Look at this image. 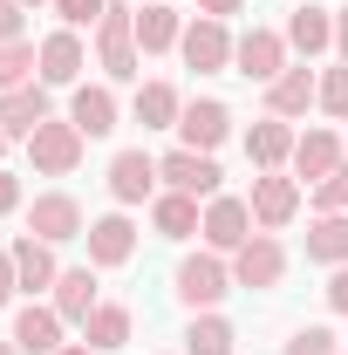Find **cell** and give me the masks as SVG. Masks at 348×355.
<instances>
[{
  "label": "cell",
  "instance_id": "cell-10",
  "mask_svg": "<svg viewBox=\"0 0 348 355\" xmlns=\"http://www.w3.org/2000/svg\"><path fill=\"white\" fill-rule=\"evenodd\" d=\"M246 225H253V205H246V198H212V205H205V225H198V232L212 239V253H239V246L253 239Z\"/></svg>",
  "mask_w": 348,
  "mask_h": 355
},
{
  "label": "cell",
  "instance_id": "cell-8",
  "mask_svg": "<svg viewBox=\"0 0 348 355\" xmlns=\"http://www.w3.org/2000/svg\"><path fill=\"white\" fill-rule=\"evenodd\" d=\"M42 123H48V83L0 89V130H7V137H35Z\"/></svg>",
  "mask_w": 348,
  "mask_h": 355
},
{
  "label": "cell",
  "instance_id": "cell-41",
  "mask_svg": "<svg viewBox=\"0 0 348 355\" xmlns=\"http://www.w3.org/2000/svg\"><path fill=\"white\" fill-rule=\"evenodd\" d=\"M55 355H96V349H89V342H76V349H55Z\"/></svg>",
  "mask_w": 348,
  "mask_h": 355
},
{
  "label": "cell",
  "instance_id": "cell-20",
  "mask_svg": "<svg viewBox=\"0 0 348 355\" xmlns=\"http://www.w3.org/2000/svg\"><path fill=\"white\" fill-rule=\"evenodd\" d=\"M307 260L348 266V212H321V219L307 225Z\"/></svg>",
  "mask_w": 348,
  "mask_h": 355
},
{
  "label": "cell",
  "instance_id": "cell-19",
  "mask_svg": "<svg viewBox=\"0 0 348 355\" xmlns=\"http://www.w3.org/2000/svg\"><path fill=\"white\" fill-rule=\"evenodd\" d=\"M335 164H342V137H335V130H307V137H294V171H301V178H314V184H321Z\"/></svg>",
  "mask_w": 348,
  "mask_h": 355
},
{
  "label": "cell",
  "instance_id": "cell-42",
  "mask_svg": "<svg viewBox=\"0 0 348 355\" xmlns=\"http://www.w3.org/2000/svg\"><path fill=\"white\" fill-rule=\"evenodd\" d=\"M0 355H14V342H0Z\"/></svg>",
  "mask_w": 348,
  "mask_h": 355
},
{
  "label": "cell",
  "instance_id": "cell-9",
  "mask_svg": "<svg viewBox=\"0 0 348 355\" xmlns=\"http://www.w3.org/2000/svg\"><path fill=\"white\" fill-rule=\"evenodd\" d=\"M157 191V157L150 150H116V164H110V198L116 205H143Z\"/></svg>",
  "mask_w": 348,
  "mask_h": 355
},
{
  "label": "cell",
  "instance_id": "cell-35",
  "mask_svg": "<svg viewBox=\"0 0 348 355\" xmlns=\"http://www.w3.org/2000/svg\"><path fill=\"white\" fill-rule=\"evenodd\" d=\"M0 42H21V0H0Z\"/></svg>",
  "mask_w": 348,
  "mask_h": 355
},
{
  "label": "cell",
  "instance_id": "cell-36",
  "mask_svg": "<svg viewBox=\"0 0 348 355\" xmlns=\"http://www.w3.org/2000/svg\"><path fill=\"white\" fill-rule=\"evenodd\" d=\"M328 308L348 314V266H335V280H328Z\"/></svg>",
  "mask_w": 348,
  "mask_h": 355
},
{
  "label": "cell",
  "instance_id": "cell-16",
  "mask_svg": "<svg viewBox=\"0 0 348 355\" xmlns=\"http://www.w3.org/2000/svg\"><path fill=\"white\" fill-rule=\"evenodd\" d=\"M7 342H14V349H28V355H55V349H62V314L28 301V308L14 314V335H7Z\"/></svg>",
  "mask_w": 348,
  "mask_h": 355
},
{
  "label": "cell",
  "instance_id": "cell-45",
  "mask_svg": "<svg viewBox=\"0 0 348 355\" xmlns=\"http://www.w3.org/2000/svg\"><path fill=\"white\" fill-rule=\"evenodd\" d=\"M143 7H150V0H143Z\"/></svg>",
  "mask_w": 348,
  "mask_h": 355
},
{
  "label": "cell",
  "instance_id": "cell-23",
  "mask_svg": "<svg viewBox=\"0 0 348 355\" xmlns=\"http://www.w3.org/2000/svg\"><path fill=\"white\" fill-rule=\"evenodd\" d=\"M55 314H62V321H89V314H96V273H89V266H69V273L55 280Z\"/></svg>",
  "mask_w": 348,
  "mask_h": 355
},
{
  "label": "cell",
  "instance_id": "cell-40",
  "mask_svg": "<svg viewBox=\"0 0 348 355\" xmlns=\"http://www.w3.org/2000/svg\"><path fill=\"white\" fill-rule=\"evenodd\" d=\"M335 48H342V62H348V7H335Z\"/></svg>",
  "mask_w": 348,
  "mask_h": 355
},
{
  "label": "cell",
  "instance_id": "cell-2",
  "mask_svg": "<svg viewBox=\"0 0 348 355\" xmlns=\"http://www.w3.org/2000/svg\"><path fill=\"white\" fill-rule=\"evenodd\" d=\"M225 287H232V273L218 266V253H191V260L177 266V301L191 314H212L225 301Z\"/></svg>",
  "mask_w": 348,
  "mask_h": 355
},
{
  "label": "cell",
  "instance_id": "cell-12",
  "mask_svg": "<svg viewBox=\"0 0 348 355\" xmlns=\"http://www.w3.org/2000/svg\"><path fill=\"white\" fill-rule=\"evenodd\" d=\"M82 239H89V266H123V260L137 253V225L123 219V212H110V219H96V225L82 232Z\"/></svg>",
  "mask_w": 348,
  "mask_h": 355
},
{
  "label": "cell",
  "instance_id": "cell-27",
  "mask_svg": "<svg viewBox=\"0 0 348 355\" xmlns=\"http://www.w3.org/2000/svg\"><path fill=\"white\" fill-rule=\"evenodd\" d=\"M150 219H157V232H164V239H191V232H198V198H191V191H164V198H157V205H150Z\"/></svg>",
  "mask_w": 348,
  "mask_h": 355
},
{
  "label": "cell",
  "instance_id": "cell-6",
  "mask_svg": "<svg viewBox=\"0 0 348 355\" xmlns=\"http://www.w3.org/2000/svg\"><path fill=\"white\" fill-rule=\"evenodd\" d=\"M28 232L55 246V239H82L89 225H82V205H76L69 191H42V198H35V212H28Z\"/></svg>",
  "mask_w": 348,
  "mask_h": 355
},
{
  "label": "cell",
  "instance_id": "cell-29",
  "mask_svg": "<svg viewBox=\"0 0 348 355\" xmlns=\"http://www.w3.org/2000/svg\"><path fill=\"white\" fill-rule=\"evenodd\" d=\"M232 321L225 314H191V328H184V355H232Z\"/></svg>",
  "mask_w": 348,
  "mask_h": 355
},
{
  "label": "cell",
  "instance_id": "cell-39",
  "mask_svg": "<svg viewBox=\"0 0 348 355\" xmlns=\"http://www.w3.org/2000/svg\"><path fill=\"white\" fill-rule=\"evenodd\" d=\"M198 7H205V14H212V21H225V14H239V7H246V0H198Z\"/></svg>",
  "mask_w": 348,
  "mask_h": 355
},
{
  "label": "cell",
  "instance_id": "cell-44",
  "mask_svg": "<svg viewBox=\"0 0 348 355\" xmlns=\"http://www.w3.org/2000/svg\"><path fill=\"white\" fill-rule=\"evenodd\" d=\"M0 150H7V130H0Z\"/></svg>",
  "mask_w": 348,
  "mask_h": 355
},
{
  "label": "cell",
  "instance_id": "cell-17",
  "mask_svg": "<svg viewBox=\"0 0 348 355\" xmlns=\"http://www.w3.org/2000/svg\"><path fill=\"white\" fill-rule=\"evenodd\" d=\"M69 123H76L82 137H110V130H116V96H110L103 83L76 89V103H69Z\"/></svg>",
  "mask_w": 348,
  "mask_h": 355
},
{
  "label": "cell",
  "instance_id": "cell-30",
  "mask_svg": "<svg viewBox=\"0 0 348 355\" xmlns=\"http://www.w3.org/2000/svg\"><path fill=\"white\" fill-rule=\"evenodd\" d=\"M35 69H42V48L35 42H0V89L35 83Z\"/></svg>",
  "mask_w": 348,
  "mask_h": 355
},
{
  "label": "cell",
  "instance_id": "cell-3",
  "mask_svg": "<svg viewBox=\"0 0 348 355\" xmlns=\"http://www.w3.org/2000/svg\"><path fill=\"white\" fill-rule=\"evenodd\" d=\"M28 157H35V171H48V178L76 171V164H82V130H76V123H55V116H48L42 130L28 137Z\"/></svg>",
  "mask_w": 348,
  "mask_h": 355
},
{
  "label": "cell",
  "instance_id": "cell-11",
  "mask_svg": "<svg viewBox=\"0 0 348 355\" xmlns=\"http://www.w3.org/2000/svg\"><path fill=\"white\" fill-rule=\"evenodd\" d=\"M225 130H232V110H225V103H184V116H177L184 150H218Z\"/></svg>",
  "mask_w": 348,
  "mask_h": 355
},
{
  "label": "cell",
  "instance_id": "cell-5",
  "mask_svg": "<svg viewBox=\"0 0 348 355\" xmlns=\"http://www.w3.org/2000/svg\"><path fill=\"white\" fill-rule=\"evenodd\" d=\"M232 62H239V76H253V83H273V76L287 69V35H273V28H253V35H239V42H232Z\"/></svg>",
  "mask_w": 348,
  "mask_h": 355
},
{
  "label": "cell",
  "instance_id": "cell-31",
  "mask_svg": "<svg viewBox=\"0 0 348 355\" xmlns=\"http://www.w3.org/2000/svg\"><path fill=\"white\" fill-rule=\"evenodd\" d=\"M314 205H321V212H348V164H335V171L321 178V191H314Z\"/></svg>",
  "mask_w": 348,
  "mask_h": 355
},
{
  "label": "cell",
  "instance_id": "cell-37",
  "mask_svg": "<svg viewBox=\"0 0 348 355\" xmlns=\"http://www.w3.org/2000/svg\"><path fill=\"white\" fill-rule=\"evenodd\" d=\"M14 205H21V178H7V171H0V219H7Z\"/></svg>",
  "mask_w": 348,
  "mask_h": 355
},
{
  "label": "cell",
  "instance_id": "cell-15",
  "mask_svg": "<svg viewBox=\"0 0 348 355\" xmlns=\"http://www.w3.org/2000/svg\"><path fill=\"white\" fill-rule=\"evenodd\" d=\"M307 103H321L314 69H280V76L266 83V110H273V116H307Z\"/></svg>",
  "mask_w": 348,
  "mask_h": 355
},
{
  "label": "cell",
  "instance_id": "cell-24",
  "mask_svg": "<svg viewBox=\"0 0 348 355\" xmlns=\"http://www.w3.org/2000/svg\"><path fill=\"white\" fill-rule=\"evenodd\" d=\"M177 116H184V103H177L171 83H143L137 89V123H143V130H177Z\"/></svg>",
  "mask_w": 348,
  "mask_h": 355
},
{
  "label": "cell",
  "instance_id": "cell-43",
  "mask_svg": "<svg viewBox=\"0 0 348 355\" xmlns=\"http://www.w3.org/2000/svg\"><path fill=\"white\" fill-rule=\"evenodd\" d=\"M21 7H42V0H21Z\"/></svg>",
  "mask_w": 348,
  "mask_h": 355
},
{
  "label": "cell",
  "instance_id": "cell-22",
  "mask_svg": "<svg viewBox=\"0 0 348 355\" xmlns=\"http://www.w3.org/2000/svg\"><path fill=\"white\" fill-rule=\"evenodd\" d=\"M246 157H253L260 171H273L280 157H294V130H287V116H266V123H253V130H246Z\"/></svg>",
  "mask_w": 348,
  "mask_h": 355
},
{
  "label": "cell",
  "instance_id": "cell-34",
  "mask_svg": "<svg viewBox=\"0 0 348 355\" xmlns=\"http://www.w3.org/2000/svg\"><path fill=\"white\" fill-rule=\"evenodd\" d=\"M287 355H335V335H328V328H301V335L287 342Z\"/></svg>",
  "mask_w": 348,
  "mask_h": 355
},
{
  "label": "cell",
  "instance_id": "cell-7",
  "mask_svg": "<svg viewBox=\"0 0 348 355\" xmlns=\"http://www.w3.org/2000/svg\"><path fill=\"white\" fill-rule=\"evenodd\" d=\"M280 273H287V253H280L273 232H253V239L232 253V280H239V287H273Z\"/></svg>",
  "mask_w": 348,
  "mask_h": 355
},
{
  "label": "cell",
  "instance_id": "cell-32",
  "mask_svg": "<svg viewBox=\"0 0 348 355\" xmlns=\"http://www.w3.org/2000/svg\"><path fill=\"white\" fill-rule=\"evenodd\" d=\"M321 110H328V116H348V62L321 76Z\"/></svg>",
  "mask_w": 348,
  "mask_h": 355
},
{
  "label": "cell",
  "instance_id": "cell-18",
  "mask_svg": "<svg viewBox=\"0 0 348 355\" xmlns=\"http://www.w3.org/2000/svg\"><path fill=\"white\" fill-rule=\"evenodd\" d=\"M7 253H14V273H21V287H28V294H42V287L62 280V266H55V253H48V239H14Z\"/></svg>",
  "mask_w": 348,
  "mask_h": 355
},
{
  "label": "cell",
  "instance_id": "cell-14",
  "mask_svg": "<svg viewBox=\"0 0 348 355\" xmlns=\"http://www.w3.org/2000/svg\"><path fill=\"white\" fill-rule=\"evenodd\" d=\"M177 48H184V62H191V69H225V62H232V35H225V21H212V14H205V21H191Z\"/></svg>",
  "mask_w": 348,
  "mask_h": 355
},
{
  "label": "cell",
  "instance_id": "cell-13",
  "mask_svg": "<svg viewBox=\"0 0 348 355\" xmlns=\"http://www.w3.org/2000/svg\"><path fill=\"white\" fill-rule=\"evenodd\" d=\"M294 212H301V184L294 178H280V171L253 178V219L260 225H287Z\"/></svg>",
  "mask_w": 348,
  "mask_h": 355
},
{
  "label": "cell",
  "instance_id": "cell-38",
  "mask_svg": "<svg viewBox=\"0 0 348 355\" xmlns=\"http://www.w3.org/2000/svg\"><path fill=\"white\" fill-rule=\"evenodd\" d=\"M14 287H21V273H14V253H0V301H7Z\"/></svg>",
  "mask_w": 348,
  "mask_h": 355
},
{
  "label": "cell",
  "instance_id": "cell-4",
  "mask_svg": "<svg viewBox=\"0 0 348 355\" xmlns=\"http://www.w3.org/2000/svg\"><path fill=\"white\" fill-rule=\"evenodd\" d=\"M157 178L171 184V191H191V198H218V164H212V150H171L164 164H157Z\"/></svg>",
  "mask_w": 348,
  "mask_h": 355
},
{
  "label": "cell",
  "instance_id": "cell-26",
  "mask_svg": "<svg viewBox=\"0 0 348 355\" xmlns=\"http://www.w3.org/2000/svg\"><path fill=\"white\" fill-rule=\"evenodd\" d=\"M287 48H301V55L335 48V14H321V7H294V21H287Z\"/></svg>",
  "mask_w": 348,
  "mask_h": 355
},
{
  "label": "cell",
  "instance_id": "cell-1",
  "mask_svg": "<svg viewBox=\"0 0 348 355\" xmlns=\"http://www.w3.org/2000/svg\"><path fill=\"white\" fill-rule=\"evenodd\" d=\"M96 48H103V76H110V83H137V76H143V62H137V14L130 7H103Z\"/></svg>",
  "mask_w": 348,
  "mask_h": 355
},
{
  "label": "cell",
  "instance_id": "cell-21",
  "mask_svg": "<svg viewBox=\"0 0 348 355\" xmlns=\"http://www.w3.org/2000/svg\"><path fill=\"white\" fill-rule=\"evenodd\" d=\"M177 42H184V21H177L164 0H150V7L137 14V48H143V55H164V48H177Z\"/></svg>",
  "mask_w": 348,
  "mask_h": 355
},
{
  "label": "cell",
  "instance_id": "cell-25",
  "mask_svg": "<svg viewBox=\"0 0 348 355\" xmlns=\"http://www.w3.org/2000/svg\"><path fill=\"white\" fill-rule=\"evenodd\" d=\"M76 76H82V42H76V28H62L42 42V83H76Z\"/></svg>",
  "mask_w": 348,
  "mask_h": 355
},
{
  "label": "cell",
  "instance_id": "cell-28",
  "mask_svg": "<svg viewBox=\"0 0 348 355\" xmlns=\"http://www.w3.org/2000/svg\"><path fill=\"white\" fill-rule=\"evenodd\" d=\"M82 342H89L96 355H103V349H123V342H130V308L103 301V308H96V314L82 321Z\"/></svg>",
  "mask_w": 348,
  "mask_h": 355
},
{
  "label": "cell",
  "instance_id": "cell-33",
  "mask_svg": "<svg viewBox=\"0 0 348 355\" xmlns=\"http://www.w3.org/2000/svg\"><path fill=\"white\" fill-rule=\"evenodd\" d=\"M103 7H110V0H55V14H62L69 28H96V21H103Z\"/></svg>",
  "mask_w": 348,
  "mask_h": 355
}]
</instances>
